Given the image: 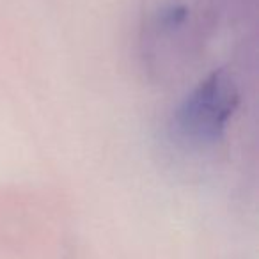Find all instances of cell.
Segmentation results:
<instances>
[{"label":"cell","mask_w":259,"mask_h":259,"mask_svg":"<svg viewBox=\"0 0 259 259\" xmlns=\"http://www.w3.org/2000/svg\"><path fill=\"white\" fill-rule=\"evenodd\" d=\"M240 103V93L226 69L208 75L180 105L174 114V128L194 144H208L222 137Z\"/></svg>","instance_id":"1"}]
</instances>
